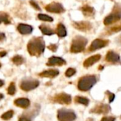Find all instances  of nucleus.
Here are the masks:
<instances>
[{
  "label": "nucleus",
  "instance_id": "27",
  "mask_svg": "<svg viewBox=\"0 0 121 121\" xmlns=\"http://www.w3.org/2000/svg\"><path fill=\"white\" fill-rule=\"evenodd\" d=\"M16 85L14 84V82H11V84H9L8 89H7V92L9 95L11 96H13L16 94Z\"/></svg>",
  "mask_w": 121,
  "mask_h": 121
},
{
  "label": "nucleus",
  "instance_id": "18",
  "mask_svg": "<svg viewBox=\"0 0 121 121\" xmlns=\"http://www.w3.org/2000/svg\"><path fill=\"white\" fill-rule=\"evenodd\" d=\"M59 74H60V72L57 69H48V70H45L40 73L39 76L41 77L52 79L58 76Z\"/></svg>",
  "mask_w": 121,
  "mask_h": 121
},
{
  "label": "nucleus",
  "instance_id": "17",
  "mask_svg": "<svg viewBox=\"0 0 121 121\" xmlns=\"http://www.w3.org/2000/svg\"><path fill=\"white\" fill-rule=\"evenodd\" d=\"M13 104L15 106H16L19 108L26 109L30 106V101L27 98H18V99H16L13 101Z\"/></svg>",
  "mask_w": 121,
  "mask_h": 121
},
{
  "label": "nucleus",
  "instance_id": "38",
  "mask_svg": "<svg viewBox=\"0 0 121 121\" xmlns=\"http://www.w3.org/2000/svg\"><path fill=\"white\" fill-rule=\"evenodd\" d=\"M103 68H104V67H103L102 66H100V67H99V69H102Z\"/></svg>",
  "mask_w": 121,
  "mask_h": 121
},
{
  "label": "nucleus",
  "instance_id": "6",
  "mask_svg": "<svg viewBox=\"0 0 121 121\" xmlns=\"http://www.w3.org/2000/svg\"><path fill=\"white\" fill-rule=\"evenodd\" d=\"M40 84V82L37 79H25L21 81L20 84V88L24 91H30L36 89Z\"/></svg>",
  "mask_w": 121,
  "mask_h": 121
},
{
  "label": "nucleus",
  "instance_id": "9",
  "mask_svg": "<svg viewBox=\"0 0 121 121\" xmlns=\"http://www.w3.org/2000/svg\"><path fill=\"white\" fill-rule=\"evenodd\" d=\"M109 44V40L104 39H95L89 48V52H94L97 50L106 47Z\"/></svg>",
  "mask_w": 121,
  "mask_h": 121
},
{
  "label": "nucleus",
  "instance_id": "20",
  "mask_svg": "<svg viewBox=\"0 0 121 121\" xmlns=\"http://www.w3.org/2000/svg\"><path fill=\"white\" fill-rule=\"evenodd\" d=\"M56 33L60 38H65L67 36V32L66 28L62 23H60L57 25V28H56Z\"/></svg>",
  "mask_w": 121,
  "mask_h": 121
},
{
  "label": "nucleus",
  "instance_id": "1",
  "mask_svg": "<svg viewBox=\"0 0 121 121\" xmlns=\"http://www.w3.org/2000/svg\"><path fill=\"white\" fill-rule=\"evenodd\" d=\"M45 43L42 37L32 38L27 44V50L31 56L39 57L45 51Z\"/></svg>",
  "mask_w": 121,
  "mask_h": 121
},
{
  "label": "nucleus",
  "instance_id": "34",
  "mask_svg": "<svg viewBox=\"0 0 121 121\" xmlns=\"http://www.w3.org/2000/svg\"><path fill=\"white\" fill-rule=\"evenodd\" d=\"M6 38V35H5V33H1L0 32V41H3L4 39Z\"/></svg>",
  "mask_w": 121,
  "mask_h": 121
},
{
  "label": "nucleus",
  "instance_id": "4",
  "mask_svg": "<svg viewBox=\"0 0 121 121\" xmlns=\"http://www.w3.org/2000/svg\"><path fill=\"white\" fill-rule=\"evenodd\" d=\"M121 19V5L119 4H115L112 12L108 15L104 20V23L106 26L111 25L118 22Z\"/></svg>",
  "mask_w": 121,
  "mask_h": 121
},
{
  "label": "nucleus",
  "instance_id": "10",
  "mask_svg": "<svg viewBox=\"0 0 121 121\" xmlns=\"http://www.w3.org/2000/svg\"><path fill=\"white\" fill-rule=\"evenodd\" d=\"M45 10L50 13H62L65 11L62 4L58 2H52L45 6Z\"/></svg>",
  "mask_w": 121,
  "mask_h": 121
},
{
  "label": "nucleus",
  "instance_id": "26",
  "mask_svg": "<svg viewBox=\"0 0 121 121\" xmlns=\"http://www.w3.org/2000/svg\"><path fill=\"white\" fill-rule=\"evenodd\" d=\"M38 18L43 21H47V22H52L53 21V18L51 16H50L47 14H44V13H39L38 15Z\"/></svg>",
  "mask_w": 121,
  "mask_h": 121
},
{
  "label": "nucleus",
  "instance_id": "35",
  "mask_svg": "<svg viewBox=\"0 0 121 121\" xmlns=\"http://www.w3.org/2000/svg\"><path fill=\"white\" fill-rule=\"evenodd\" d=\"M6 55V51H0V57H3Z\"/></svg>",
  "mask_w": 121,
  "mask_h": 121
},
{
  "label": "nucleus",
  "instance_id": "21",
  "mask_svg": "<svg viewBox=\"0 0 121 121\" xmlns=\"http://www.w3.org/2000/svg\"><path fill=\"white\" fill-rule=\"evenodd\" d=\"M39 29L41 30L42 33L45 35H52L55 33V32L54 31L53 29H52L50 26L45 25V24L40 25L39 26Z\"/></svg>",
  "mask_w": 121,
  "mask_h": 121
},
{
  "label": "nucleus",
  "instance_id": "13",
  "mask_svg": "<svg viewBox=\"0 0 121 121\" xmlns=\"http://www.w3.org/2000/svg\"><path fill=\"white\" fill-rule=\"evenodd\" d=\"M106 61L111 64H114V65L121 64L120 55L113 50H110L107 52L106 55Z\"/></svg>",
  "mask_w": 121,
  "mask_h": 121
},
{
  "label": "nucleus",
  "instance_id": "2",
  "mask_svg": "<svg viewBox=\"0 0 121 121\" xmlns=\"http://www.w3.org/2000/svg\"><path fill=\"white\" fill-rule=\"evenodd\" d=\"M97 82V78L95 75H86L81 77L77 84V88L82 91H89Z\"/></svg>",
  "mask_w": 121,
  "mask_h": 121
},
{
  "label": "nucleus",
  "instance_id": "19",
  "mask_svg": "<svg viewBox=\"0 0 121 121\" xmlns=\"http://www.w3.org/2000/svg\"><path fill=\"white\" fill-rule=\"evenodd\" d=\"M80 9H81L82 13L86 17H91V16H94V13H95L94 9L92 6H90L89 5H84Z\"/></svg>",
  "mask_w": 121,
  "mask_h": 121
},
{
  "label": "nucleus",
  "instance_id": "39",
  "mask_svg": "<svg viewBox=\"0 0 121 121\" xmlns=\"http://www.w3.org/2000/svg\"><path fill=\"white\" fill-rule=\"evenodd\" d=\"M1 64L0 63V68H1Z\"/></svg>",
  "mask_w": 121,
  "mask_h": 121
},
{
  "label": "nucleus",
  "instance_id": "36",
  "mask_svg": "<svg viewBox=\"0 0 121 121\" xmlns=\"http://www.w3.org/2000/svg\"><path fill=\"white\" fill-rule=\"evenodd\" d=\"M4 84V81H3V80H1V79H0V87H1Z\"/></svg>",
  "mask_w": 121,
  "mask_h": 121
},
{
  "label": "nucleus",
  "instance_id": "16",
  "mask_svg": "<svg viewBox=\"0 0 121 121\" xmlns=\"http://www.w3.org/2000/svg\"><path fill=\"white\" fill-rule=\"evenodd\" d=\"M17 30L21 35H28L33 32V26L28 24L19 23L17 26Z\"/></svg>",
  "mask_w": 121,
  "mask_h": 121
},
{
  "label": "nucleus",
  "instance_id": "31",
  "mask_svg": "<svg viewBox=\"0 0 121 121\" xmlns=\"http://www.w3.org/2000/svg\"><path fill=\"white\" fill-rule=\"evenodd\" d=\"M30 5L35 9H36V10H38V11H40L41 9H40V7L39 6V5L34 1V0H30Z\"/></svg>",
  "mask_w": 121,
  "mask_h": 121
},
{
  "label": "nucleus",
  "instance_id": "25",
  "mask_svg": "<svg viewBox=\"0 0 121 121\" xmlns=\"http://www.w3.org/2000/svg\"><path fill=\"white\" fill-rule=\"evenodd\" d=\"M13 114H14L13 111V110H9V111L5 112L4 113H3L1 116V118L2 120H4V121H9V120H10L11 118H13Z\"/></svg>",
  "mask_w": 121,
  "mask_h": 121
},
{
  "label": "nucleus",
  "instance_id": "11",
  "mask_svg": "<svg viewBox=\"0 0 121 121\" xmlns=\"http://www.w3.org/2000/svg\"><path fill=\"white\" fill-rule=\"evenodd\" d=\"M111 110V108L108 104H100L96 105L93 108L90 110L91 113H96V114H107Z\"/></svg>",
  "mask_w": 121,
  "mask_h": 121
},
{
  "label": "nucleus",
  "instance_id": "8",
  "mask_svg": "<svg viewBox=\"0 0 121 121\" xmlns=\"http://www.w3.org/2000/svg\"><path fill=\"white\" fill-rule=\"evenodd\" d=\"M52 101L60 104L69 105L72 102V96L66 93H60L56 94L52 98Z\"/></svg>",
  "mask_w": 121,
  "mask_h": 121
},
{
  "label": "nucleus",
  "instance_id": "24",
  "mask_svg": "<svg viewBox=\"0 0 121 121\" xmlns=\"http://www.w3.org/2000/svg\"><path fill=\"white\" fill-rule=\"evenodd\" d=\"M12 62L14 65H17V66H19L21 65H22L23 62H24V58L21 56V55H15L13 58H12Z\"/></svg>",
  "mask_w": 121,
  "mask_h": 121
},
{
  "label": "nucleus",
  "instance_id": "3",
  "mask_svg": "<svg viewBox=\"0 0 121 121\" xmlns=\"http://www.w3.org/2000/svg\"><path fill=\"white\" fill-rule=\"evenodd\" d=\"M88 43V40L82 35L75 36L72 41L70 52L72 53H79L83 52Z\"/></svg>",
  "mask_w": 121,
  "mask_h": 121
},
{
  "label": "nucleus",
  "instance_id": "22",
  "mask_svg": "<svg viewBox=\"0 0 121 121\" xmlns=\"http://www.w3.org/2000/svg\"><path fill=\"white\" fill-rule=\"evenodd\" d=\"M74 101L77 104H82L84 106H88L89 104V99L86 97L84 96H77L74 98Z\"/></svg>",
  "mask_w": 121,
  "mask_h": 121
},
{
  "label": "nucleus",
  "instance_id": "32",
  "mask_svg": "<svg viewBox=\"0 0 121 121\" xmlns=\"http://www.w3.org/2000/svg\"><path fill=\"white\" fill-rule=\"evenodd\" d=\"M116 121V118L113 116H106L102 118V119L101 121Z\"/></svg>",
  "mask_w": 121,
  "mask_h": 121
},
{
  "label": "nucleus",
  "instance_id": "29",
  "mask_svg": "<svg viewBox=\"0 0 121 121\" xmlns=\"http://www.w3.org/2000/svg\"><path fill=\"white\" fill-rule=\"evenodd\" d=\"M106 94L108 95V96L109 103H112V102L114 101V99H115V97H116L115 94H114L113 93L109 91H106Z\"/></svg>",
  "mask_w": 121,
  "mask_h": 121
},
{
  "label": "nucleus",
  "instance_id": "5",
  "mask_svg": "<svg viewBox=\"0 0 121 121\" xmlns=\"http://www.w3.org/2000/svg\"><path fill=\"white\" fill-rule=\"evenodd\" d=\"M76 118L77 115L72 110L62 108L57 111V119L59 121H74Z\"/></svg>",
  "mask_w": 121,
  "mask_h": 121
},
{
  "label": "nucleus",
  "instance_id": "7",
  "mask_svg": "<svg viewBox=\"0 0 121 121\" xmlns=\"http://www.w3.org/2000/svg\"><path fill=\"white\" fill-rule=\"evenodd\" d=\"M39 111H40V106L35 105L33 109L26 111L23 114H22L20 116L18 121H31L38 115Z\"/></svg>",
  "mask_w": 121,
  "mask_h": 121
},
{
  "label": "nucleus",
  "instance_id": "15",
  "mask_svg": "<svg viewBox=\"0 0 121 121\" xmlns=\"http://www.w3.org/2000/svg\"><path fill=\"white\" fill-rule=\"evenodd\" d=\"M101 58V55L100 54H97V55H94L93 56L89 57V58L86 59L84 62V67L86 68L90 67L92 65H94V64H96V62H98Z\"/></svg>",
  "mask_w": 121,
  "mask_h": 121
},
{
  "label": "nucleus",
  "instance_id": "37",
  "mask_svg": "<svg viewBox=\"0 0 121 121\" xmlns=\"http://www.w3.org/2000/svg\"><path fill=\"white\" fill-rule=\"evenodd\" d=\"M4 96L2 94H1V93H0V100H1L2 99H4Z\"/></svg>",
  "mask_w": 121,
  "mask_h": 121
},
{
  "label": "nucleus",
  "instance_id": "14",
  "mask_svg": "<svg viewBox=\"0 0 121 121\" xmlns=\"http://www.w3.org/2000/svg\"><path fill=\"white\" fill-rule=\"evenodd\" d=\"M47 66L53 67V66H62L66 65V61L60 57L52 56L48 59V62L46 63Z\"/></svg>",
  "mask_w": 121,
  "mask_h": 121
},
{
  "label": "nucleus",
  "instance_id": "12",
  "mask_svg": "<svg viewBox=\"0 0 121 121\" xmlns=\"http://www.w3.org/2000/svg\"><path fill=\"white\" fill-rule=\"evenodd\" d=\"M73 27L80 31L82 32H87L92 28V25L89 21H77L73 22L72 23Z\"/></svg>",
  "mask_w": 121,
  "mask_h": 121
},
{
  "label": "nucleus",
  "instance_id": "23",
  "mask_svg": "<svg viewBox=\"0 0 121 121\" xmlns=\"http://www.w3.org/2000/svg\"><path fill=\"white\" fill-rule=\"evenodd\" d=\"M4 23L5 24H10L11 21L9 20V16L4 12H0V23Z\"/></svg>",
  "mask_w": 121,
  "mask_h": 121
},
{
  "label": "nucleus",
  "instance_id": "33",
  "mask_svg": "<svg viewBox=\"0 0 121 121\" xmlns=\"http://www.w3.org/2000/svg\"><path fill=\"white\" fill-rule=\"evenodd\" d=\"M57 45H55V44H51V45H50L48 47V48L50 50H51L52 52H56L57 51Z\"/></svg>",
  "mask_w": 121,
  "mask_h": 121
},
{
  "label": "nucleus",
  "instance_id": "30",
  "mask_svg": "<svg viewBox=\"0 0 121 121\" xmlns=\"http://www.w3.org/2000/svg\"><path fill=\"white\" fill-rule=\"evenodd\" d=\"M121 30V23L120 24H118L117 26H113L112 28H111L110 29V31L112 32V33H117V32H119Z\"/></svg>",
  "mask_w": 121,
  "mask_h": 121
},
{
  "label": "nucleus",
  "instance_id": "40",
  "mask_svg": "<svg viewBox=\"0 0 121 121\" xmlns=\"http://www.w3.org/2000/svg\"></svg>",
  "mask_w": 121,
  "mask_h": 121
},
{
  "label": "nucleus",
  "instance_id": "28",
  "mask_svg": "<svg viewBox=\"0 0 121 121\" xmlns=\"http://www.w3.org/2000/svg\"><path fill=\"white\" fill-rule=\"evenodd\" d=\"M76 72H77L76 69H74V68H72V67L68 68L65 72V76L67 77H71L74 76L76 74Z\"/></svg>",
  "mask_w": 121,
  "mask_h": 121
}]
</instances>
